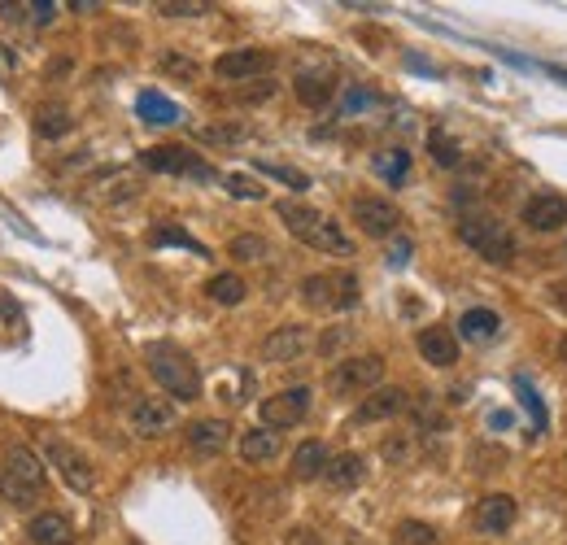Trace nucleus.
Wrapping results in <instances>:
<instances>
[{
	"mask_svg": "<svg viewBox=\"0 0 567 545\" xmlns=\"http://www.w3.org/2000/svg\"><path fill=\"white\" fill-rule=\"evenodd\" d=\"M275 214H280V223L301 240V245H310L319 253H332V258H354V240L341 232V223H332L328 214H319L315 205L275 201Z\"/></svg>",
	"mask_w": 567,
	"mask_h": 545,
	"instance_id": "nucleus-1",
	"label": "nucleus"
},
{
	"mask_svg": "<svg viewBox=\"0 0 567 545\" xmlns=\"http://www.w3.org/2000/svg\"><path fill=\"white\" fill-rule=\"evenodd\" d=\"M144 362H149V375L158 380V389L175 402H197L201 397V371L184 349L171 345V341H158L144 349Z\"/></svg>",
	"mask_w": 567,
	"mask_h": 545,
	"instance_id": "nucleus-2",
	"label": "nucleus"
},
{
	"mask_svg": "<svg viewBox=\"0 0 567 545\" xmlns=\"http://www.w3.org/2000/svg\"><path fill=\"white\" fill-rule=\"evenodd\" d=\"M44 480H48L44 458L27 450V445H9L5 463H0V498L9 506H18V511H27L31 502H40Z\"/></svg>",
	"mask_w": 567,
	"mask_h": 545,
	"instance_id": "nucleus-3",
	"label": "nucleus"
},
{
	"mask_svg": "<svg viewBox=\"0 0 567 545\" xmlns=\"http://www.w3.org/2000/svg\"><path fill=\"white\" fill-rule=\"evenodd\" d=\"M458 240H463L472 253H480L489 266H506V262H515V253H520V245H515V236H511V227L498 223V218H489V214L458 218Z\"/></svg>",
	"mask_w": 567,
	"mask_h": 545,
	"instance_id": "nucleus-4",
	"label": "nucleus"
},
{
	"mask_svg": "<svg viewBox=\"0 0 567 545\" xmlns=\"http://www.w3.org/2000/svg\"><path fill=\"white\" fill-rule=\"evenodd\" d=\"M301 301L310 310H354L358 306V280L349 271H319L301 280Z\"/></svg>",
	"mask_w": 567,
	"mask_h": 545,
	"instance_id": "nucleus-5",
	"label": "nucleus"
},
{
	"mask_svg": "<svg viewBox=\"0 0 567 545\" xmlns=\"http://www.w3.org/2000/svg\"><path fill=\"white\" fill-rule=\"evenodd\" d=\"M140 166L144 171H158V175H184V179H197V184H214L219 171L205 162L201 153H188L179 144H158V149H144L140 153Z\"/></svg>",
	"mask_w": 567,
	"mask_h": 545,
	"instance_id": "nucleus-6",
	"label": "nucleus"
},
{
	"mask_svg": "<svg viewBox=\"0 0 567 545\" xmlns=\"http://www.w3.org/2000/svg\"><path fill=\"white\" fill-rule=\"evenodd\" d=\"M384 380V358L380 354H358V358H341L328 371V389L336 397H354V393H376Z\"/></svg>",
	"mask_w": 567,
	"mask_h": 545,
	"instance_id": "nucleus-7",
	"label": "nucleus"
},
{
	"mask_svg": "<svg viewBox=\"0 0 567 545\" xmlns=\"http://www.w3.org/2000/svg\"><path fill=\"white\" fill-rule=\"evenodd\" d=\"M349 218H354V223L363 227V236H371V240H389V236H397V227H402V210H397L389 197H376V192L349 201Z\"/></svg>",
	"mask_w": 567,
	"mask_h": 545,
	"instance_id": "nucleus-8",
	"label": "nucleus"
},
{
	"mask_svg": "<svg viewBox=\"0 0 567 545\" xmlns=\"http://www.w3.org/2000/svg\"><path fill=\"white\" fill-rule=\"evenodd\" d=\"M310 406H315V393H310L306 384H297V389H284V393H271L267 402L258 406L262 428H271V432H280V428H297V423L310 415Z\"/></svg>",
	"mask_w": 567,
	"mask_h": 545,
	"instance_id": "nucleus-9",
	"label": "nucleus"
},
{
	"mask_svg": "<svg viewBox=\"0 0 567 545\" xmlns=\"http://www.w3.org/2000/svg\"><path fill=\"white\" fill-rule=\"evenodd\" d=\"M271 66H275V57L267 48H227V53L214 57V75L223 83H249V79L267 75Z\"/></svg>",
	"mask_w": 567,
	"mask_h": 545,
	"instance_id": "nucleus-10",
	"label": "nucleus"
},
{
	"mask_svg": "<svg viewBox=\"0 0 567 545\" xmlns=\"http://www.w3.org/2000/svg\"><path fill=\"white\" fill-rule=\"evenodd\" d=\"M44 454H48V463L62 471V480H66L75 493H88L92 484H96L92 458L83 454V450H75V445H66V441H48V445H44Z\"/></svg>",
	"mask_w": 567,
	"mask_h": 545,
	"instance_id": "nucleus-11",
	"label": "nucleus"
},
{
	"mask_svg": "<svg viewBox=\"0 0 567 545\" xmlns=\"http://www.w3.org/2000/svg\"><path fill=\"white\" fill-rule=\"evenodd\" d=\"M515 515H520V502H515L511 493H485L472 511V524H476V532H485V537H502V532L515 528Z\"/></svg>",
	"mask_w": 567,
	"mask_h": 545,
	"instance_id": "nucleus-12",
	"label": "nucleus"
},
{
	"mask_svg": "<svg viewBox=\"0 0 567 545\" xmlns=\"http://www.w3.org/2000/svg\"><path fill=\"white\" fill-rule=\"evenodd\" d=\"M179 423V410L171 397H140L136 406H131V432L136 436H162L171 432Z\"/></svg>",
	"mask_w": 567,
	"mask_h": 545,
	"instance_id": "nucleus-13",
	"label": "nucleus"
},
{
	"mask_svg": "<svg viewBox=\"0 0 567 545\" xmlns=\"http://www.w3.org/2000/svg\"><path fill=\"white\" fill-rule=\"evenodd\" d=\"M310 349V327H301V323H284V327H275V332L262 341V362H275V367H284V362H297L301 354Z\"/></svg>",
	"mask_w": 567,
	"mask_h": 545,
	"instance_id": "nucleus-14",
	"label": "nucleus"
},
{
	"mask_svg": "<svg viewBox=\"0 0 567 545\" xmlns=\"http://www.w3.org/2000/svg\"><path fill=\"white\" fill-rule=\"evenodd\" d=\"M520 218L533 232H563L567 227V201L559 197V192H537V197H528L524 201V210H520Z\"/></svg>",
	"mask_w": 567,
	"mask_h": 545,
	"instance_id": "nucleus-15",
	"label": "nucleus"
},
{
	"mask_svg": "<svg viewBox=\"0 0 567 545\" xmlns=\"http://www.w3.org/2000/svg\"><path fill=\"white\" fill-rule=\"evenodd\" d=\"M415 345H419V358H424L428 367L450 371L454 362H458V336L450 332V327H424Z\"/></svg>",
	"mask_w": 567,
	"mask_h": 545,
	"instance_id": "nucleus-16",
	"label": "nucleus"
},
{
	"mask_svg": "<svg viewBox=\"0 0 567 545\" xmlns=\"http://www.w3.org/2000/svg\"><path fill=\"white\" fill-rule=\"evenodd\" d=\"M406 406H410L406 389H376V393H367L363 406L354 410V423H384V419L402 415Z\"/></svg>",
	"mask_w": 567,
	"mask_h": 545,
	"instance_id": "nucleus-17",
	"label": "nucleus"
},
{
	"mask_svg": "<svg viewBox=\"0 0 567 545\" xmlns=\"http://www.w3.org/2000/svg\"><path fill=\"white\" fill-rule=\"evenodd\" d=\"M227 445H232V428H227L223 419H197V423L188 428V450L201 454V458L223 454Z\"/></svg>",
	"mask_w": 567,
	"mask_h": 545,
	"instance_id": "nucleus-18",
	"label": "nucleus"
},
{
	"mask_svg": "<svg viewBox=\"0 0 567 545\" xmlns=\"http://www.w3.org/2000/svg\"><path fill=\"white\" fill-rule=\"evenodd\" d=\"M27 537L35 545H75V524L62 511H40V515H31Z\"/></svg>",
	"mask_w": 567,
	"mask_h": 545,
	"instance_id": "nucleus-19",
	"label": "nucleus"
},
{
	"mask_svg": "<svg viewBox=\"0 0 567 545\" xmlns=\"http://www.w3.org/2000/svg\"><path fill=\"white\" fill-rule=\"evenodd\" d=\"M293 92H297L301 105L323 109L336 96V75H332V70H301V75L293 79Z\"/></svg>",
	"mask_w": 567,
	"mask_h": 545,
	"instance_id": "nucleus-20",
	"label": "nucleus"
},
{
	"mask_svg": "<svg viewBox=\"0 0 567 545\" xmlns=\"http://www.w3.org/2000/svg\"><path fill=\"white\" fill-rule=\"evenodd\" d=\"M280 450H284V441H280V432H271V428H249L240 436V458H245L249 467L271 463V458H280Z\"/></svg>",
	"mask_w": 567,
	"mask_h": 545,
	"instance_id": "nucleus-21",
	"label": "nucleus"
},
{
	"mask_svg": "<svg viewBox=\"0 0 567 545\" xmlns=\"http://www.w3.org/2000/svg\"><path fill=\"white\" fill-rule=\"evenodd\" d=\"M367 476V463H363V454H336L328 471H323V480H328V489L336 493H349V489H358Z\"/></svg>",
	"mask_w": 567,
	"mask_h": 545,
	"instance_id": "nucleus-22",
	"label": "nucleus"
},
{
	"mask_svg": "<svg viewBox=\"0 0 567 545\" xmlns=\"http://www.w3.org/2000/svg\"><path fill=\"white\" fill-rule=\"evenodd\" d=\"M502 332V319L493 310L485 306H476V310H467L463 319H458V341H472V345H489L493 336Z\"/></svg>",
	"mask_w": 567,
	"mask_h": 545,
	"instance_id": "nucleus-23",
	"label": "nucleus"
},
{
	"mask_svg": "<svg viewBox=\"0 0 567 545\" xmlns=\"http://www.w3.org/2000/svg\"><path fill=\"white\" fill-rule=\"evenodd\" d=\"M332 454L323 441H301L293 450V480H323V471H328Z\"/></svg>",
	"mask_w": 567,
	"mask_h": 545,
	"instance_id": "nucleus-24",
	"label": "nucleus"
},
{
	"mask_svg": "<svg viewBox=\"0 0 567 545\" xmlns=\"http://www.w3.org/2000/svg\"><path fill=\"white\" fill-rule=\"evenodd\" d=\"M136 114H140L149 127H175V123H179V105L166 101V96L153 92V88L136 96Z\"/></svg>",
	"mask_w": 567,
	"mask_h": 545,
	"instance_id": "nucleus-25",
	"label": "nucleus"
},
{
	"mask_svg": "<svg viewBox=\"0 0 567 545\" xmlns=\"http://www.w3.org/2000/svg\"><path fill=\"white\" fill-rule=\"evenodd\" d=\"M35 131H40L44 140H62L75 131V118H70V109L62 101H48V105L35 109Z\"/></svg>",
	"mask_w": 567,
	"mask_h": 545,
	"instance_id": "nucleus-26",
	"label": "nucleus"
},
{
	"mask_svg": "<svg viewBox=\"0 0 567 545\" xmlns=\"http://www.w3.org/2000/svg\"><path fill=\"white\" fill-rule=\"evenodd\" d=\"M245 293H249V284L240 280L236 271H223V275H214V280L205 284V297H210L214 306H240Z\"/></svg>",
	"mask_w": 567,
	"mask_h": 545,
	"instance_id": "nucleus-27",
	"label": "nucleus"
},
{
	"mask_svg": "<svg viewBox=\"0 0 567 545\" xmlns=\"http://www.w3.org/2000/svg\"><path fill=\"white\" fill-rule=\"evenodd\" d=\"M376 175L384 179V184H406V175H410V153L406 149H384V153H376Z\"/></svg>",
	"mask_w": 567,
	"mask_h": 545,
	"instance_id": "nucleus-28",
	"label": "nucleus"
},
{
	"mask_svg": "<svg viewBox=\"0 0 567 545\" xmlns=\"http://www.w3.org/2000/svg\"><path fill=\"white\" fill-rule=\"evenodd\" d=\"M389 545H441V532L424 524V519H402V524L393 528Z\"/></svg>",
	"mask_w": 567,
	"mask_h": 545,
	"instance_id": "nucleus-29",
	"label": "nucleus"
},
{
	"mask_svg": "<svg viewBox=\"0 0 567 545\" xmlns=\"http://www.w3.org/2000/svg\"><path fill=\"white\" fill-rule=\"evenodd\" d=\"M149 245H153V249H166V245H175V249H188V253H197V258H205V253H210V249L201 245V240H192V236L184 232V227H171V223H166V227H153V232H149Z\"/></svg>",
	"mask_w": 567,
	"mask_h": 545,
	"instance_id": "nucleus-30",
	"label": "nucleus"
},
{
	"mask_svg": "<svg viewBox=\"0 0 567 545\" xmlns=\"http://www.w3.org/2000/svg\"><path fill=\"white\" fill-rule=\"evenodd\" d=\"M428 153H432V162L445 166V171H454L458 162H463V149H458V140L450 136V131H428Z\"/></svg>",
	"mask_w": 567,
	"mask_h": 545,
	"instance_id": "nucleus-31",
	"label": "nucleus"
},
{
	"mask_svg": "<svg viewBox=\"0 0 567 545\" xmlns=\"http://www.w3.org/2000/svg\"><path fill=\"white\" fill-rule=\"evenodd\" d=\"M515 393H520V402H524L528 415H533V428H537V432H546V423H550L546 402H541V393L533 389V380H528V375H515Z\"/></svg>",
	"mask_w": 567,
	"mask_h": 545,
	"instance_id": "nucleus-32",
	"label": "nucleus"
},
{
	"mask_svg": "<svg viewBox=\"0 0 567 545\" xmlns=\"http://www.w3.org/2000/svg\"><path fill=\"white\" fill-rule=\"evenodd\" d=\"M22 327H27V319H22L18 301H9L5 293H0V345H9L14 336H22Z\"/></svg>",
	"mask_w": 567,
	"mask_h": 545,
	"instance_id": "nucleus-33",
	"label": "nucleus"
},
{
	"mask_svg": "<svg viewBox=\"0 0 567 545\" xmlns=\"http://www.w3.org/2000/svg\"><path fill=\"white\" fill-rule=\"evenodd\" d=\"M227 253H232L236 262H262L267 258V240L262 236H236L232 245H227Z\"/></svg>",
	"mask_w": 567,
	"mask_h": 545,
	"instance_id": "nucleus-34",
	"label": "nucleus"
},
{
	"mask_svg": "<svg viewBox=\"0 0 567 545\" xmlns=\"http://www.w3.org/2000/svg\"><path fill=\"white\" fill-rule=\"evenodd\" d=\"M258 171H262V175H271V179H280V184H288L293 192H306V188H310V179L301 175V171H293V166H280V162H258Z\"/></svg>",
	"mask_w": 567,
	"mask_h": 545,
	"instance_id": "nucleus-35",
	"label": "nucleus"
},
{
	"mask_svg": "<svg viewBox=\"0 0 567 545\" xmlns=\"http://www.w3.org/2000/svg\"><path fill=\"white\" fill-rule=\"evenodd\" d=\"M158 14L162 18H201V14H210V5L205 0H162Z\"/></svg>",
	"mask_w": 567,
	"mask_h": 545,
	"instance_id": "nucleus-36",
	"label": "nucleus"
},
{
	"mask_svg": "<svg viewBox=\"0 0 567 545\" xmlns=\"http://www.w3.org/2000/svg\"><path fill=\"white\" fill-rule=\"evenodd\" d=\"M249 136V127H201L197 131V140H205V144H240Z\"/></svg>",
	"mask_w": 567,
	"mask_h": 545,
	"instance_id": "nucleus-37",
	"label": "nucleus"
},
{
	"mask_svg": "<svg viewBox=\"0 0 567 545\" xmlns=\"http://www.w3.org/2000/svg\"><path fill=\"white\" fill-rule=\"evenodd\" d=\"M223 188L232 192V197H240V201H262V197H267V192L253 184L249 175H227V179H223Z\"/></svg>",
	"mask_w": 567,
	"mask_h": 545,
	"instance_id": "nucleus-38",
	"label": "nucleus"
},
{
	"mask_svg": "<svg viewBox=\"0 0 567 545\" xmlns=\"http://www.w3.org/2000/svg\"><path fill=\"white\" fill-rule=\"evenodd\" d=\"M158 66H162V70H171V75H184V79L197 75V62H192V57H179V53H162V57H158Z\"/></svg>",
	"mask_w": 567,
	"mask_h": 545,
	"instance_id": "nucleus-39",
	"label": "nucleus"
},
{
	"mask_svg": "<svg viewBox=\"0 0 567 545\" xmlns=\"http://www.w3.org/2000/svg\"><path fill=\"white\" fill-rule=\"evenodd\" d=\"M380 454L389 458V463H406L410 458V436H389V441L380 445Z\"/></svg>",
	"mask_w": 567,
	"mask_h": 545,
	"instance_id": "nucleus-40",
	"label": "nucleus"
},
{
	"mask_svg": "<svg viewBox=\"0 0 567 545\" xmlns=\"http://www.w3.org/2000/svg\"><path fill=\"white\" fill-rule=\"evenodd\" d=\"M371 105H376V92H363V88H349L345 101H341L345 114H349V109H371Z\"/></svg>",
	"mask_w": 567,
	"mask_h": 545,
	"instance_id": "nucleus-41",
	"label": "nucleus"
},
{
	"mask_svg": "<svg viewBox=\"0 0 567 545\" xmlns=\"http://www.w3.org/2000/svg\"><path fill=\"white\" fill-rule=\"evenodd\" d=\"M284 545H323V541H319L310 528H293V532L284 537Z\"/></svg>",
	"mask_w": 567,
	"mask_h": 545,
	"instance_id": "nucleus-42",
	"label": "nucleus"
},
{
	"mask_svg": "<svg viewBox=\"0 0 567 545\" xmlns=\"http://www.w3.org/2000/svg\"><path fill=\"white\" fill-rule=\"evenodd\" d=\"M389 262H393V266H406V262H410V240H397L393 253H389Z\"/></svg>",
	"mask_w": 567,
	"mask_h": 545,
	"instance_id": "nucleus-43",
	"label": "nucleus"
},
{
	"mask_svg": "<svg viewBox=\"0 0 567 545\" xmlns=\"http://www.w3.org/2000/svg\"><path fill=\"white\" fill-rule=\"evenodd\" d=\"M35 9V22H53L57 18V5H53V0H48V5H31Z\"/></svg>",
	"mask_w": 567,
	"mask_h": 545,
	"instance_id": "nucleus-44",
	"label": "nucleus"
},
{
	"mask_svg": "<svg viewBox=\"0 0 567 545\" xmlns=\"http://www.w3.org/2000/svg\"><path fill=\"white\" fill-rule=\"evenodd\" d=\"M0 18H14L18 22L22 18V5H0Z\"/></svg>",
	"mask_w": 567,
	"mask_h": 545,
	"instance_id": "nucleus-45",
	"label": "nucleus"
},
{
	"mask_svg": "<svg viewBox=\"0 0 567 545\" xmlns=\"http://www.w3.org/2000/svg\"><path fill=\"white\" fill-rule=\"evenodd\" d=\"M554 354H559V362H563V367H567V336H563V341H559V349H554Z\"/></svg>",
	"mask_w": 567,
	"mask_h": 545,
	"instance_id": "nucleus-46",
	"label": "nucleus"
}]
</instances>
